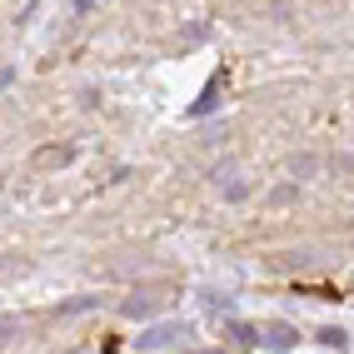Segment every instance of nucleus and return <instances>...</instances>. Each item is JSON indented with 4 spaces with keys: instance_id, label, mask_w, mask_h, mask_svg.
<instances>
[{
    "instance_id": "obj_1",
    "label": "nucleus",
    "mask_w": 354,
    "mask_h": 354,
    "mask_svg": "<svg viewBox=\"0 0 354 354\" xmlns=\"http://www.w3.org/2000/svg\"><path fill=\"white\" fill-rule=\"evenodd\" d=\"M170 339H175V329H155V335H145L140 344H145V349H160V344H170Z\"/></svg>"
},
{
    "instance_id": "obj_2",
    "label": "nucleus",
    "mask_w": 354,
    "mask_h": 354,
    "mask_svg": "<svg viewBox=\"0 0 354 354\" xmlns=\"http://www.w3.org/2000/svg\"><path fill=\"white\" fill-rule=\"evenodd\" d=\"M265 344H274V349H285V344H290V329H270V339H265Z\"/></svg>"
}]
</instances>
